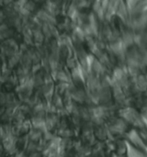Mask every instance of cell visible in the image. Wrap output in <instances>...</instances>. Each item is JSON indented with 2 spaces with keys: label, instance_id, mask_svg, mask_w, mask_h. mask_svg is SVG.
Listing matches in <instances>:
<instances>
[{
  "label": "cell",
  "instance_id": "cell-1",
  "mask_svg": "<svg viewBox=\"0 0 147 157\" xmlns=\"http://www.w3.org/2000/svg\"><path fill=\"white\" fill-rule=\"evenodd\" d=\"M19 52V46L14 38L0 41V52L3 60H6Z\"/></svg>",
  "mask_w": 147,
  "mask_h": 157
},
{
  "label": "cell",
  "instance_id": "cell-2",
  "mask_svg": "<svg viewBox=\"0 0 147 157\" xmlns=\"http://www.w3.org/2000/svg\"><path fill=\"white\" fill-rule=\"evenodd\" d=\"M2 145L4 147L5 153L8 156H12L17 154V137L14 135H10L1 141Z\"/></svg>",
  "mask_w": 147,
  "mask_h": 157
},
{
  "label": "cell",
  "instance_id": "cell-3",
  "mask_svg": "<svg viewBox=\"0 0 147 157\" xmlns=\"http://www.w3.org/2000/svg\"><path fill=\"white\" fill-rule=\"evenodd\" d=\"M15 30L6 22L0 24V41L9 38H14Z\"/></svg>",
  "mask_w": 147,
  "mask_h": 157
},
{
  "label": "cell",
  "instance_id": "cell-4",
  "mask_svg": "<svg viewBox=\"0 0 147 157\" xmlns=\"http://www.w3.org/2000/svg\"><path fill=\"white\" fill-rule=\"evenodd\" d=\"M21 57H22V52L19 51L18 52H17L16 54H14L13 56L9 57L8 59L5 60L6 65L8 68H10L11 70L17 68L19 64H20V62H21Z\"/></svg>",
  "mask_w": 147,
  "mask_h": 157
},
{
  "label": "cell",
  "instance_id": "cell-5",
  "mask_svg": "<svg viewBox=\"0 0 147 157\" xmlns=\"http://www.w3.org/2000/svg\"><path fill=\"white\" fill-rule=\"evenodd\" d=\"M12 128L13 125L10 122L0 124V141H3L5 138L12 135Z\"/></svg>",
  "mask_w": 147,
  "mask_h": 157
},
{
  "label": "cell",
  "instance_id": "cell-6",
  "mask_svg": "<svg viewBox=\"0 0 147 157\" xmlns=\"http://www.w3.org/2000/svg\"><path fill=\"white\" fill-rule=\"evenodd\" d=\"M1 74H2V62L0 63V75H1Z\"/></svg>",
  "mask_w": 147,
  "mask_h": 157
}]
</instances>
